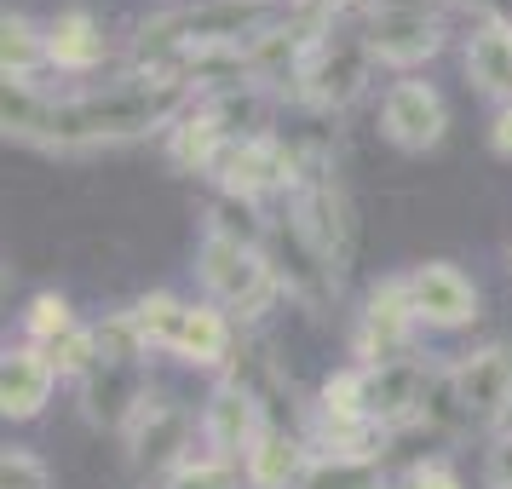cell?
<instances>
[{"label": "cell", "mask_w": 512, "mask_h": 489, "mask_svg": "<svg viewBox=\"0 0 512 489\" xmlns=\"http://www.w3.org/2000/svg\"><path fill=\"white\" fill-rule=\"evenodd\" d=\"M196 93L185 81H173L162 70H127L110 87H87V93H52L47 116L35 127V150H110V144H133L150 133H167L185 116Z\"/></svg>", "instance_id": "obj_1"}, {"label": "cell", "mask_w": 512, "mask_h": 489, "mask_svg": "<svg viewBox=\"0 0 512 489\" xmlns=\"http://www.w3.org/2000/svg\"><path fill=\"white\" fill-rule=\"evenodd\" d=\"M294 6L282 0H190V6H162L150 12L133 35V70H167L196 52L254 47L265 29H277Z\"/></svg>", "instance_id": "obj_2"}, {"label": "cell", "mask_w": 512, "mask_h": 489, "mask_svg": "<svg viewBox=\"0 0 512 489\" xmlns=\"http://www.w3.org/2000/svg\"><path fill=\"white\" fill-rule=\"evenodd\" d=\"M133 317L144 328V346L162 351V357H179L185 369H208V374H225L236 357V323L219 311L213 300H179V294H144L133 305Z\"/></svg>", "instance_id": "obj_3"}, {"label": "cell", "mask_w": 512, "mask_h": 489, "mask_svg": "<svg viewBox=\"0 0 512 489\" xmlns=\"http://www.w3.org/2000/svg\"><path fill=\"white\" fill-rule=\"evenodd\" d=\"M196 277H202V294L236 328H259L271 317V305L282 300L271 254L248 248V242H231V236H213V231H202V242H196Z\"/></svg>", "instance_id": "obj_4"}, {"label": "cell", "mask_w": 512, "mask_h": 489, "mask_svg": "<svg viewBox=\"0 0 512 489\" xmlns=\"http://www.w3.org/2000/svg\"><path fill=\"white\" fill-rule=\"evenodd\" d=\"M369 75H374V52L363 41V24L346 18V24H334L317 41V52L300 64L288 93H294V104L305 116H340V110H351L369 93Z\"/></svg>", "instance_id": "obj_5"}, {"label": "cell", "mask_w": 512, "mask_h": 489, "mask_svg": "<svg viewBox=\"0 0 512 489\" xmlns=\"http://www.w3.org/2000/svg\"><path fill=\"white\" fill-rule=\"evenodd\" d=\"M357 24H363L374 64H386V70H420L449 41V24L426 0H363Z\"/></svg>", "instance_id": "obj_6"}, {"label": "cell", "mask_w": 512, "mask_h": 489, "mask_svg": "<svg viewBox=\"0 0 512 489\" xmlns=\"http://www.w3.org/2000/svg\"><path fill=\"white\" fill-rule=\"evenodd\" d=\"M415 305H409V282L386 277L363 294V311L351 317V363L357 369H386L397 357L415 351Z\"/></svg>", "instance_id": "obj_7"}, {"label": "cell", "mask_w": 512, "mask_h": 489, "mask_svg": "<svg viewBox=\"0 0 512 489\" xmlns=\"http://www.w3.org/2000/svg\"><path fill=\"white\" fill-rule=\"evenodd\" d=\"M213 190L219 196H242V202H271L282 196L288 202V190H294V150L282 144V133H259V139H242L231 144L219 167H213Z\"/></svg>", "instance_id": "obj_8"}, {"label": "cell", "mask_w": 512, "mask_h": 489, "mask_svg": "<svg viewBox=\"0 0 512 489\" xmlns=\"http://www.w3.org/2000/svg\"><path fill=\"white\" fill-rule=\"evenodd\" d=\"M196 438H202V449H213V455H225V461H248L254 455V443L265 438V426H277V420L265 415V403H259L242 380H231V374H219L213 380L208 403H202V415H196Z\"/></svg>", "instance_id": "obj_9"}, {"label": "cell", "mask_w": 512, "mask_h": 489, "mask_svg": "<svg viewBox=\"0 0 512 489\" xmlns=\"http://www.w3.org/2000/svg\"><path fill=\"white\" fill-rule=\"evenodd\" d=\"M190 432H202L196 415H190L179 397H167V392L150 386V397L139 403V415H133V426L121 432V443H127V461H133V466H150V472H162V478H167V472L196 449Z\"/></svg>", "instance_id": "obj_10"}, {"label": "cell", "mask_w": 512, "mask_h": 489, "mask_svg": "<svg viewBox=\"0 0 512 489\" xmlns=\"http://www.w3.org/2000/svg\"><path fill=\"white\" fill-rule=\"evenodd\" d=\"M432 380H438V369H432L420 351L397 357V363H386V369H363V409H369V420L380 426V432L397 438L403 426H415V420L426 415Z\"/></svg>", "instance_id": "obj_11"}, {"label": "cell", "mask_w": 512, "mask_h": 489, "mask_svg": "<svg viewBox=\"0 0 512 489\" xmlns=\"http://www.w3.org/2000/svg\"><path fill=\"white\" fill-rule=\"evenodd\" d=\"M265 254L277 265V282H282V300L305 305V311H328L334 294H340V277L328 271V259L311 248V236L282 213L271 219V242H265Z\"/></svg>", "instance_id": "obj_12"}, {"label": "cell", "mask_w": 512, "mask_h": 489, "mask_svg": "<svg viewBox=\"0 0 512 489\" xmlns=\"http://www.w3.org/2000/svg\"><path fill=\"white\" fill-rule=\"evenodd\" d=\"M449 386L461 397L466 426H478V432L507 426V415H512V351L507 346L466 351L461 363L449 369Z\"/></svg>", "instance_id": "obj_13"}, {"label": "cell", "mask_w": 512, "mask_h": 489, "mask_svg": "<svg viewBox=\"0 0 512 489\" xmlns=\"http://www.w3.org/2000/svg\"><path fill=\"white\" fill-rule=\"evenodd\" d=\"M380 133L397 144V150H409V156H426V150H438L443 133H449V104L432 81H415V75H403L386 87L380 98Z\"/></svg>", "instance_id": "obj_14"}, {"label": "cell", "mask_w": 512, "mask_h": 489, "mask_svg": "<svg viewBox=\"0 0 512 489\" xmlns=\"http://www.w3.org/2000/svg\"><path fill=\"white\" fill-rule=\"evenodd\" d=\"M409 282V305H415L420 328H466L478 323V282L466 277L461 265H449V259H420L415 271H403Z\"/></svg>", "instance_id": "obj_15"}, {"label": "cell", "mask_w": 512, "mask_h": 489, "mask_svg": "<svg viewBox=\"0 0 512 489\" xmlns=\"http://www.w3.org/2000/svg\"><path fill=\"white\" fill-rule=\"evenodd\" d=\"M150 397V374L133 369V363H98L87 380H81V415L93 420L98 432H127L139 403Z\"/></svg>", "instance_id": "obj_16"}, {"label": "cell", "mask_w": 512, "mask_h": 489, "mask_svg": "<svg viewBox=\"0 0 512 489\" xmlns=\"http://www.w3.org/2000/svg\"><path fill=\"white\" fill-rule=\"evenodd\" d=\"M58 380L64 374L52 363V351L29 346V340L6 346V363H0V409H6V420H35L52 403Z\"/></svg>", "instance_id": "obj_17"}, {"label": "cell", "mask_w": 512, "mask_h": 489, "mask_svg": "<svg viewBox=\"0 0 512 489\" xmlns=\"http://www.w3.org/2000/svg\"><path fill=\"white\" fill-rule=\"evenodd\" d=\"M461 58H466V81L478 93L512 104V24L507 18H472Z\"/></svg>", "instance_id": "obj_18"}, {"label": "cell", "mask_w": 512, "mask_h": 489, "mask_svg": "<svg viewBox=\"0 0 512 489\" xmlns=\"http://www.w3.org/2000/svg\"><path fill=\"white\" fill-rule=\"evenodd\" d=\"M47 52L58 75H93L110 58V35H104V24L87 6H70V12H58L47 24Z\"/></svg>", "instance_id": "obj_19"}, {"label": "cell", "mask_w": 512, "mask_h": 489, "mask_svg": "<svg viewBox=\"0 0 512 489\" xmlns=\"http://www.w3.org/2000/svg\"><path fill=\"white\" fill-rule=\"evenodd\" d=\"M305 466H311V443L294 426H265V438L254 443V455L242 461L248 489H300Z\"/></svg>", "instance_id": "obj_20"}, {"label": "cell", "mask_w": 512, "mask_h": 489, "mask_svg": "<svg viewBox=\"0 0 512 489\" xmlns=\"http://www.w3.org/2000/svg\"><path fill=\"white\" fill-rule=\"evenodd\" d=\"M47 70H52L47 24H35L24 12H6V18H0V75H6L12 87H35Z\"/></svg>", "instance_id": "obj_21"}, {"label": "cell", "mask_w": 512, "mask_h": 489, "mask_svg": "<svg viewBox=\"0 0 512 489\" xmlns=\"http://www.w3.org/2000/svg\"><path fill=\"white\" fill-rule=\"evenodd\" d=\"M202 231L231 236V242H248V248H265L271 242V219L259 202H242V196H213L208 213H202Z\"/></svg>", "instance_id": "obj_22"}, {"label": "cell", "mask_w": 512, "mask_h": 489, "mask_svg": "<svg viewBox=\"0 0 512 489\" xmlns=\"http://www.w3.org/2000/svg\"><path fill=\"white\" fill-rule=\"evenodd\" d=\"M162 489H248V478H242V466L225 461V455H213V449H190L185 461L162 478Z\"/></svg>", "instance_id": "obj_23"}, {"label": "cell", "mask_w": 512, "mask_h": 489, "mask_svg": "<svg viewBox=\"0 0 512 489\" xmlns=\"http://www.w3.org/2000/svg\"><path fill=\"white\" fill-rule=\"evenodd\" d=\"M300 489H392L380 461H346V455H311Z\"/></svg>", "instance_id": "obj_24"}, {"label": "cell", "mask_w": 512, "mask_h": 489, "mask_svg": "<svg viewBox=\"0 0 512 489\" xmlns=\"http://www.w3.org/2000/svg\"><path fill=\"white\" fill-rule=\"evenodd\" d=\"M311 420H369V409H363V369H357V363L334 369L323 386H317Z\"/></svg>", "instance_id": "obj_25"}, {"label": "cell", "mask_w": 512, "mask_h": 489, "mask_svg": "<svg viewBox=\"0 0 512 489\" xmlns=\"http://www.w3.org/2000/svg\"><path fill=\"white\" fill-rule=\"evenodd\" d=\"M70 328H75V305L64 300V294H52V288H47V294H35V300H29V311H24V340H29V346L52 351Z\"/></svg>", "instance_id": "obj_26"}, {"label": "cell", "mask_w": 512, "mask_h": 489, "mask_svg": "<svg viewBox=\"0 0 512 489\" xmlns=\"http://www.w3.org/2000/svg\"><path fill=\"white\" fill-rule=\"evenodd\" d=\"M52 363H58V374L64 380H87V374L98 369V334L87 323H75L58 346H52Z\"/></svg>", "instance_id": "obj_27"}, {"label": "cell", "mask_w": 512, "mask_h": 489, "mask_svg": "<svg viewBox=\"0 0 512 489\" xmlns=\"http://www.w3.org/2000/svg\"><path fill=\"white\" fill-rule=\"evenodd\" d=\"M0 489H52V466L35 449H6L0 455Z\"/></svg>", "instance_id": "obj_28"}, {"label": "cell", "mask_w": 512, "mask_h": 489, "mask_svg": "<svg viewBox=\"0 0 512 489\" xmlns=\"http://www.w3.org/2000/svg\"><path fill=\"white\" fill-rule=\"evenodd\" d=\"M392 489H466V484H461V472L443 461V455H426V461H415Z\"/></svg>", "instance_id": "obj_29"}, {"label": "cell", "mask_w": 512, "mask_h": 489, "mask_svg": "<svg viewBox=\"0 0 512 489\" xmlns=\"http://www.w3.org/2000/svg\"><path fill=\"white\" fill-rule=\"evenodd\" d=\"M484 489H512V432H501V438L489 443V455H484Z\"/></svg>", "instance_id": "obj_30"}, {"label": "cell", "mask_w": 512, "mask_h": 489, "mask_svg": "<svg viewBox=\"0 0 512 489\" xmlns=\"http://www.w3.org/2000/svg\"><path fill=\"white\" fill-rule=\"evenodd\" d=\"M489 150L512 162V104H501V110H495V121H489Z\"/></svg>", "instance_id": "obj_31"}, {"label": "cell", "mask_w": 512, "mask_h": 489, "mask_svg": "<svg viewBox=\"0 0 512 489\" xmlns=\"http://www.w3.org/2000/svg\"><path fill=\"white\" fill-rule=\"evenodd\" d=\"M438 6H449V0H438Z\"/></svg>", "instance_id": "obj_32"}]
</instances>
